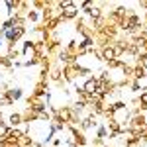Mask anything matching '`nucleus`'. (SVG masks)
I'll use <instances>...</instances> for the list:
<instances>
[{
    "mask_svg": "<svg viewBox=\"0 0 147 147\" xmlns=\"http://www.w3.org/2000/svg\"><path fill=\"white\" fill-rule=\"evenodd\" d=\"M80 16V10L79 6H77V2L75 0H69L67 6H63V10H61V18H63V22H75L77 18Z\"/></svg>",
    "mask_w": 147,
    "mask_h": 147,
    "instance_id": "obj_1",
    "label": "nucleus"
},
{
    "mask_svg": "<svg viewBox=\"0 0 147 147\" xmlns=\"http://www.w3.org/2000/svg\"><path fill=\"white\" fill-rule=\"evenodd\" d=\"M98 120H100V118H96L94 114H84V116H82V120H80L79 129H82L84 134H86V131H94V129L100 125Z\"/></svg>",
    "mask_w": 147,
    "mask_h": 147,
    "instance_id": "obj_2",
    "label": "nucleus"
},
{
    "mask_svg": "<svg viewBox=\"0 0 147 147\" xmlns=\"http://www.w3.org/2000/svg\"><path fill=\"white\" fill-rule=\"evenodd\" d=\"M63 80L67 84H75L79 80V63L75 65H65L63 67Z\"/></svg>",
    "mask_w": 147,
    "mask_h": 147,
    "instance_id": "obj_3",
    "label": "nucleus"
},
{
    "mask_svg": "<svg viewBox=\"0 0 147 147\" xmlns=\"http://www.w3.org/2000/svg\"><path fill=\"white\" fill-rule=\"evenodd\" d=\"M20 51H22V59H26V61L32 59V57L35 55L34 39H32V37H30V39H24V41H22V49H20Z\"/></svg>",
    "mask_w": 147,
    "mask_h": 147,
    "instance_id": "obj_4",
    "label": "nucleus"
},
{
    "mask_svg": "<svg viewBox=\"0 0 147 147\" xmlns=\"http://www.w3.org/2000/svg\"><path fill=\"white\" fill-rule=\"evenodd\" d=\"M59 80H63V67H61L59 63H55V65L51 67V71H49V82L55 84Z\"/></svg>",
    "mask_w": 147,
    "mask_h": 147,
    "instance_id": "obj_5",
    "label": "nucleus"
},
{
    "mask_svg": "<svg viewBox=\"0 0 147 147\" xmlns=\"http://www.w3.org/2000/svg\"><path fill=\"white\" fill-rule=\"evenodd\" d=\"M20 137H24V129L22 127H10L8 134H6V141H8V143H18Z\"/></svg>",
    "mask_w": 147,
    "mask_h": 147,
    "instance_id": "obj_6",
    "label": "nucleus"
},
{
    "mask_svg": "<svg viewBox=\"0 0 147 147\" xmlns=\"http://www.w3.org/2000/svg\"><path fill=\"white\" fill-rule=\"evenodd\" d=\"M6 124H8V127H22V112H10V116L6 118Z\"/></svg>",
    "mask_w": 147,
    "mask_h": 147,
    "instance_id": "obj_7",
    "label": "nucleus"
},
{
    "mask_svg": "<svg viewBox=\"0 0 147 147\" xmlns=\"http://www.w3.org/2000/svg\"><path fill=\"white\" fill-rule=\"evenodd\" d=\"M96 88H98V79H96L94 75H92L90 79H86L84 82H82V90L86 92V94H94Z\"/></svg>",
    "mask_w": 147,
    "mask_h": 147,
    "instance_id": "obj_8",
    "label": "nucleus"
},
{
    "mask_svg": "<svg viewBox=\"0 0 147 147\" xmlns=\"http://www.w3.org/2000/svg\"><path fill=\"white\" fill-rule=\"evenodd\" d=\"M22 120H24V124L32 125L34 122H37V112H34L32 108H24L22 110Z\"/></svg>",
    "mask_w": 147,
    "mask_h": 147,
    "instance_id": "obj_9",
    "label": "nucleus"
},
{
    "mask_svg": "<svg viewBox=\"0 0 147 147\" xmlns=\"http://www.w3.org/2000/svg\"><path fill=\"white\" fill-rule=\"evenodd\" d=\"M147 77V69L141 67V65H137V63H134V80H145Z\"/></svg>",
    "mask_w": 147,
    "mask_h": 147,
    "instance_id": "obj_10",
    "label": "nucleus"
},
{
    "mask_svg": "<svg viewBox=\"0 0 147 147\" xmlns=\"http://www.w3.org/2000/svg\"><path fill=\"white\" fill-rule=\"evenodd\" d=\"M30 10H32V2H28V0H18V10H16L18 16H26Z\"/></svg>",
    "mask_w": 147,
    "mask_h": 147,
    "instance_id": "obj_11",
    "label": "nucleus"
},
{
    "mask_svg": "<svg viewBox=\"0 0 147 147\" xmlns=\"http://www.w3.org/2000/svg\"><path fill=\"white\" fill-rule=\"evenodd\" d=\"M26 20H28V24H32V26H37V24L41 22V16H39V12H37V10L32 8V10L26 14Z\"/></svg>",
    "mask_w": 147,
    "mask_h": 147,
    "instance_id": "obj_12",
    "label": "nucleus"
},
{
    "mask_svg": "<svg viewBox=\"0 0 147 147\" xmlns=\"http://www.w3.org/2000/svg\"><path fill=\"white\" fill-rule=\"evenodd\" d=\"M8 96H10L14 102H18V100H22V98H24V90L20 88V86H12L10 90H8Z\"/></svg>",
    "mask_w": 147,
    "mask_h": 147,
    "instance_id": "obj_13",
    "label": "nucleus"
},
{
    "mask_svg": "<svg viewBox=\"0 0 147 147\" xmlns=\"http://www.w3.org/2000/svg\"><path fill=\"white\" fill-rule=\"evenodd\" d=\"M12 34H14V43H18L20 39H24V35L28 34L26 28H12Z\"/></svg>",
    "mask_w": 147,
    "mask_h": 147,
    "instance_id": "obj_14",
    "label": "nucleus"
},
{
    "mask_svg": "<svg viewBox=\"0 0 147 147\" xmlns=\"http://www.w3.org/2000/svg\"><path fill=\"white\" fill-rule=\"evenodd\" d=\"M143 86H145V84H143V82H141V80H131V82H129V86H127V88H129V90L134 92V94H139V92L143 90Z\"/></svg>",
    "mask_w": 147,
    "mask_h": 147,
    "instance_id": "obj_15",
    "label": "nucleus"
},
{
    "mask_svg": "<svg viewBox=\"0 0 147 147\" xmlns=\"http://www.w3.org/2000/svg\"><path fill=\"white\" fill-rule=\"evenodd\" d=\"M94 136H96V137H100V139H104V141L108 139V129H106V125H104V122H102V124L98 125L96 129H94Z\"/></svg>",
    "mask_w": 147,
    "mask_h": 147,
    "instance_id": "obj_16",
    "label": "nucleus"
},
{
    "mask_svg": "<svg viewBox=\"0 0 147 147\" xmlns=\"http://www.w3.org/2000/svg\"><path fill=\"white\" fill-rule=\"evenodd\" d=\"M32 8L37 10V12H43L47 8V0H34V2H32Z\"/></svg>",
    "mask_w": 147,
    "mask_h": 147,
    "instance_id": "obj_17",
    "label": "nucleus"
},
{
    "mask_svg": "<svg viewBox=\"0 0 147 147\" xmlns=\"http://www.w3.org/2000/svg\"><path fill=\"white\" fill-rule=\"evenodd\" d=\"M14 104H16V102L12 100L8 94H2V96H0V106H8V108H10V106H14Z\"/></svg>",
    "mask_w": 147,
    "mask_h": 147,
    "instance_id": "obj_18",
    "label": "nucleus"
},
{
    "mask_svg": "<svg viewBox=\"0 0 147 147\" xmlns=\"http://www.w3.org/2000/svg\"><path fill=\"white\" fill-rule=\"evenodd\" d=\"M136 6L141 10V14H143V12H147V0H139V2H136Z\"/></svg>",
    "mask_w": 147,
    "mask_h": 147,
    "instance_id": "obj_19",
    "label": "nucleus"
},
{
    "mask_svg": "<svg viewBox=\"0 0 147 147\" xmlns=\"http://www.w3.org/2000/svg\"><path fill=\"white\" fill-rule=\"evenodd\" d=\"M63 141H65V139H61V137H53V141H51V147H59V145H63Z\"/></svg>",
    "mask_w": 147,
    "mask_h": 147,
    "instance_id": "obj_20",
    "label": "nucleus"
},
{
    "mask_svg": "<svg viewBox=\"0 0 147 147\" xmlns=\"http://www.w3.org/2000/svg\"><path fill=\"white\" fill-rule=\"evenodd\" d=\"M47 147H51V145H47Z\"/></svg>",
    "mask_w": 147,
    "mask_h": 147,
    "instance_id": "obj_21",
    "label": "nucleus"
},
{
    "mask_svg": "<svg viewBox=\"0 0 147 147\" xmlns=\"http://www.w3.org/2000/svg\"><path fill=\"white\" fill-rule=\"evenodd\" d=\"M0 82H2V80H0Z\"/></svg>",
    "mask_w": 147,
    "mask_h": 147,
    "instance_id": "obj_22",
    "label": "nucleus"
}]
</instances>
